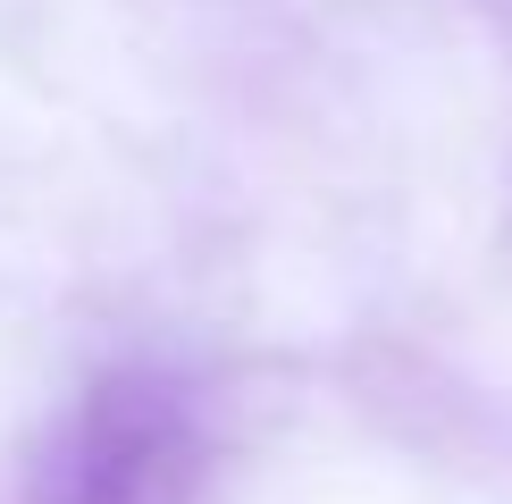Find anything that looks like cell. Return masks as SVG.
Masks as SVG:
<instances>
[{
    "mask_svg": "<svg viewBox=\"0 0 512 504\" xmlns=\"http://www.w3.org/2000/svg\"><path fill=\"white\" fill-rule=\"evenodd\" d=\"M210 479L202 387L168 362H118L76 395L34 462V504H194Z\"/></svg>",
    "mask_w": 512,
    "mask_h": 504,
    "instance_id": "6da1fadb",
    "label": "cell"
}]
</instances>
